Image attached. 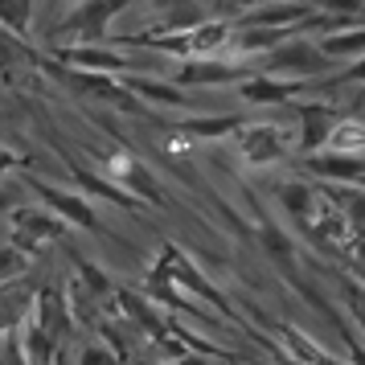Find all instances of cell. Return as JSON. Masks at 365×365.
<instances>
[{
  "label": "cell",
  "instance_id": "cell-4",
  "mask_svg": "<svg viewBox=\"0 0 365 365\" xmlns=\"http://www.w3.org/2000/svg\"><path fill=\"white\" fill-rule=\"evenodd\" d=\"M99 173L111 185H119L123 193H132L140 205H144V201H148V205H168V193L160 189L156 173H152L135 152L115 148V152H107V156H99Z\"/></svg>",
  "mask_w": 365,
  "mask_h": 365
},
{
  "label": "cell",
  "instance_id": "cell-27",
  "mask_svg": "<svg viewBox=\"0 0 365 365\" xmlns=\"http://www.w3.org/2000/svg\"><path fill=\"white\" fill-rule=\"evenodd\" d=\"M29 263H34L29 255H21L17 247H9V242H4V247H0V283L21 279V275L29 271Z\"/></svg>",
  "mask_w": 365,
  "mask_h": 365
},
{
  "label": "cell",
  "instance_id": "cell-14",
  "mask_svg": "<svg viewBox=\"0 0 365 365\" xmlns=\"http://www.w3.org/2000/svg\"><path fill=\"white\" fill-rule=\"evenodd\" d=\"M279 205H283V214L292 217L296 234L304 238L308 226L316 222V214L324 210V193L308 181H287V185H279Z\"/></svg>",
  "mask_w": 365,
  "mask_h": 365
},
{
  "label": "cell",
  "instance_id": "cell-10",
  "mask_svg": "<svg viewBox=\"0 0 365 365\" xmlns=\"http://www.w3.org/2000/svg\"><path fill=\"white\" fill-rule=\"evenodd\" d=\"M234 140H238V152H242V160L255 168H271L279 165V160H287V135L275 128V123H242L238 132H234Z\"/></svg>",
  "mask_w": 365,
  "mask_h": 365
},
{
  "label": "cell",
  "instance_id": "cell-25",
  "mask_svg": "<svg viewBox=\"0 0 365 365\" xmlns=\"http://www.w3.org/2000/svg\"><path fill=\"white\" fill-rule=\"evenodd\" d=\"M0 29L9 37H29L34 29V0H0Z\"/></svg>",
  "mask_w": 365,
  "mask_h": 365
},
{
  "label": "cell",
  "instance_id": "cell-36",
  "mask_svg": "<svg viewBox=\"0 0 365 365\" xmlns=\"http://www.w3.org/2000/svg\"><path fill=\"white\" fill-rule=\"evenodd\" d=\"M128 4H135V0H128Z\"/></svg>",
  "mask_w": 365,
  "mask_h": 365
},
{
  "label": "cell",
  "instance_id": "cell-16",
  "mask_svg": "<svg viewBox=\"0 0 365 365\" xmlns=\"http://www.w3.org/2000/svg\"><path fill=\"white\" fill-rule=\"evenodd\" d=\"M135 103H152V107H189V91L173 86L168 78H148V74H123L115 78Z\"/></svg>",
  "mask_w": 365,
  "mask_h": 365
},
{
  "label": "cell",
  "instance_id": "cell-28",
  "mask_svg": "<svg viewBox=\"0 0 365 365\" xmlns=\"http://www.w3.org/2000/svg\"><path fill=\"white\" fill-rule=\"evenodd\" d=\"M0 365H29V361H25V353H21V336H17V329L0 336Z\"/></svg>",
  "mask_w": 365,
  "mask_h": 365
},
{
  "label": "cell",
  "instance_id": "cell-6",
  "mask_svg": "<svg viewBox=\"0 0 365 365\" xmlns=\"http://www.w3.org/2000/svg\"><path fill=\"white\" fill-rule=\"evenodd\" d=\"M50 58L53 66L78 70V74H103V78L132 74L128 50H115V46H50Z\"/></svg>",
  "mask_w": 365,
  "mask_h": 365
},
{
  "label": "cell",
  "instance_id": "cell-9",
  "mask_svg": "<svg viewBox=\"0 0 365 365\" xmlns=\"http://www.w3.org/2000/svg\"><path fill=\"white\" fill-rule=\"evenodd\" d=\"M292 111H296V119H299V140H296L299 156L324 152V140H329L332 123L345 115L336 103H320V99H292Z\"/></svg>",
  "mask_w": 365,
  "mask_h": 365
},
{
  "label": "cell",
  "instance_id": "cell-35",
  "mask_svg": "<svg viewBox=\"0 0 365 365\" xmlns=\"http://www.w3.org/2000/svg\"><path fill=\"white\" fill-rule=\"evenodd\" d=\"M135 365H160V361H135Z\"/></svg>",
  "mask_w": 365,
  "mask_h": 365
},
{
  "label": "cell",
  "instance_id": "cell-30",
  "mask_svg": "<svg viewBox=\"0 0 365 365\" xmlns=\"http://www.w3.org/2000/svg\"><path fill=\"white\" fill-rule=\"evenodd\" d=\"M25 165V156L21 152H13V148H0V177H9L13 168H21Z\"/></svg>",
  "mask_w": 365,
  "mask_h": 365
},
{
  "label": "cell",
  "instance_id": "cell-29",
  "mask_svg": "<svg viewBox=\"0 0 365 365\" xmlns=\"http://www.w3.org/2000/svg\"><path fill=\"white\" fill-rule=\"evenodd\" d=\"M74 365H119V357L107 345H86L83 353H78V361H74Z\"/></svg>",
  "mask_w": 365,
  "mask_h": 365
},
{
  "label": "cell",
  "instance_id": "cell-7",
  "mask_svg": "<svg viewBox=\"0 0 365 365\" xmlns=\"http://www.w3.org/2000/svg\"><path fill=\"white\" fill-rule=\"evenodd\" d=\"M9 217H13L9 247H17L21 255H29V259H34L46 242H53V238H70L66 222H58V217H53L50 210H41V205H17V210H9Z\"/></svg>",
  "mask_w": 365,
  "mask_h": 365
},
{
  "label": "cell",
  "instance_id": "cell-11",
  "mask_svg": "<svg viewBox=\"0 0 365 365\" xmlns=\"http://www.w3.org/2000/svg\"><path fill=\"white\" fill-rule=\"evenodd\" d=\"M34 324L46 336H50L58 349H66V341L74 336V320H70V308H66V296H62V287H53V283H41L34 292Z\"/></svg>",
  "mask_w": 365,
  "mask_h": 365
},
{
  "label": "cell",
  "instance_id": "cell-18",
  "mask_svg": "<svg viewBox=\"0 0 365 365\" xmlns=\"http://www.w3.org/2000/svg\"><path fill=\"white\" fill-rule=\"evenodd\" d=\"M205 21V9L197 0H160V17L152 21L144 37H165V34H185Z\"/></svg>",
  "mask_w": 365,
  "mask_h": 365
},
{
  "label": "cell",
  "instance_id": "cell-20",
  "mask_svg": "<svg viewBox=\"0 0 365 365\" xmlns=\"http://www.w3.org/2000/svg\"><path fill=\"white\" fill-rule=\"evenodd\" d=\"M287 37H292V29H234L230 25V46L226 50L238 53V58H263Z\"/></svg>",
  "mask_w": 365,
  "mask_h": 365
},
{
  "label": "cell",
  "instance_id": "cell-5",
  "mask_svg": "<svg viewBox=\"0 0 365 365\" xmlns=\"http://www.w3.org/2000/svg\"><path fill=\"white\" fill-rule=\"evenodd\" d=\"M128 9V0H78L70 9V17L53 29L50 41L66 37L62 46H103L107 41V25Z\"/></svg>",
  "mask_w": 365,
  "mask_h": 365
},
{
  "label": "cell",
  "instance_id": "cell-33",
  "mask_svg": "<svg viewBox=\"0 0 365 365\" xmlns=\"http://www.w3.org/2000/svg\"><path fill=\"white\" fill-rule=\"evenodd\" d=\"M177 365H222V361H210V357H197V353H185Z\"/></svg>",
  "mask_w": 365,
  "mask_h": 365
},
{
  "label": "cell",
  "instance_id": "cell-32",
  "mask_svg": "<svg viewBox=\"0 0 365 365\" xmlns=\"http://www.w3.org/2000/svg\"><path fill=\"white\" fill-rule=\"evenodd\" d=\"M9 210H17V193L0 185V214H9Z\"/></svg>",
  "mask_w": 365,
  "mask_h": 365
},
{
  "label": "cell",
  "instance_id": "cell-13",
  "mask_svg": "<svg viewBox=\"0 0 365 365\" xmlns=\"http://www.w3.org/2000/svg\"><path fill=\"white\" fill-rule=\"evenodd\" d=\"M58 152H62V165H66V173H70L78 185H83V197H86V201L95 197V201H107V205H119V210H132V214H140V210H144V205H140L132 193H123L119 185L107 181L99 168L83 165V160H78V156H70L66 148H58Z\"/></svg>",
  "mask_w": 365,
  "mask_h": 365
},
{
  "label": "cell",
  "instance_id": "cell-24",
  "mask_svg": "<svg viewBox=\"0 0 365 365\" xmlns=\"http://www.w3.org/2000/svg\"><path fill=\"white\" fill-rule=\"evenodd\" d=\"M361 115H341L332 123L329 140H324V152H345V156H361Z\"/></svg>",
  "mask_w": 365,
  "mask_h": 365
},
{
  "label": "cell",
  "instance_id": "cell-8",
  "mask_svg": "<svg viewBox=\"0 0 365 365\" xmlns=\"http://www.w3.org/2000/svg\"><path fill=\"white\" fill-rule=\"evenodd\" d=\"M255 70L238 66L230 58H185L181 66L173 70L168 83L181 86V91H193V86H238L247 83Z\"/></svg>",
  "mask_w": 365,
  "mask_h": 365
},
{
  "label": "cell",
  "instance_id": "cell-23",
  "mask_svg": "<svg viewBox=\"0 0 365 365\" xmlns=\"http://www.w3.org/2000/svg\"><path fill=\"white\" fill-rule=\"evenodd\" d=\"M247 119L242 115H193V119H181L177 132L189 135V140H226L242 128Z\"/></svg>",
  "mask_w": 365,
  "mask_h": 365
},
{
  "label": "cell",
  "instance_id": "cell-3",
  "mask_svg": "<svg viewBox=\"0 0 365 365\" xmlns=\"http://www.w3.org/2000/svg\"><path fill=\"white\" fill-rule=\"evenodd\" d=\"M25 189L41 201V210H50L58 222H66L70 230H86V234L111 238V230L99 222L95 205H91L83 193H70V189H62V185H50V181H41V177H34V173H25Z\"/></svg>",
  "mask_w": 365,
  "mask_h": 365
},
{
  "label": "cell",
  "instance_id": "cell-17",
  "mask_svg": "<svg viewBox=\"0 0 365 365\" xmlns=\"http://www.w3.org/2000/svg\"><path fill=\"white\" fill-rule=\"evenodd\" d=\"M308 83H292V78H267V74H250L247 83H238V95L250 107H279L292 103L296 95H304Z\"/></svg>",
  "mask_w": 365,
  "mask_h": 365
},
{
  "label": "cell",
  "instance_id": "cell-21",
  "mask_svg": "<svg viewBox=\"0 0 365 365\" xmlns=\"http://www.w3.org/2000/svg\"><path fill=\"white\" fill-rule=\"evenodd\" d=\"M316 50H320V58L324 62H357L365 50V29L361 25H353V29H336V34H324L316 37Z\"/></svg>",
  "mask_w": 365,
  "mask_h": 365
},
{
  "label": "cell",
  "instance_id": "cell-26",
  "mask_svg": "<svg viewBox=\"0 0 365 365\" xmlns=\"http://www.w3.org/2000/svg\"><path fill=\"white\" fill-rule=\"evenodd\" d=\"M271 329L279 332L283 345L292 349V361H299V365H316V361H320V353H324V349L316 345L304 329H296V324H271Z\"/></svg>",
  "mask_w": 365,
  "mask_h": 365
},
{
  "label": "cell",
  "instance_id": "cell-12",
  "mask_svg": "<svg viewBox=\"0 0 365 365\" xmlns=\"http://www.w3.org/2000/svg\"><path fill=\"white\" fill-rule=\"evenodd\" d=\"M111 304H115V312L132 324L140 336H148L152 345L160 349L168 341V329H165V312L156 308V304H148V299L140 296V292H132V287H115V296H111Z\"/></svg>",
  "mask_w": 365,
  "mask_h": 365
},
{
  "label": "cell",
  "instance_id": "cell-34",
  "mask_svg": "<svg viewBox=\"0 0 365 365\" xmlns=\"http://www.w3.org/2000/svg\"><path fill=\"white\" fill-rule=\"evenodd\" d=\"M316 365H349V361H341V357H332V353H320V361Z\"/></svg>",
  "mask_w": 365,
  "mask_h": 365
},
{
  "label": "cell",
  "instance_id": "cell-22",
  "mask_svg": "<svg viewBox=\"0 0 365 365\" xmlns=\"http://www.w3.org/2000/svg\"><path fill=\"white\" fill-rule=\"evenodd\" d=\"M17 336H21V353H25V361H29V365H58L62 349H58L46 332L37 329L34 316H25V320L17 324Z\"/></svg>",
  "mask_w": 365,
  "mask_h": 365
},
{
  "label": "cell",
  "instance_id": "cell-2",
  "mask_svg": "<svg viewBox=\"0 0 365 365\" xmlns=\"http://www.w3.org/2000/svg\"><path fill=\"white\" fill-rule=\"evenodd\" d=\"M160 255L168 259V279L177 283L185 296H193L197 304H210V308H214L222 320H230V324H242V316H238V308L230 304V296L205 279V271H197V263H193V259H189L177 242H165V247H160ZM242 329H247V324H242Z\"/></svg>",
  "mask_w": 365,
  "mask_h": 365
},
{
  "label": "cell",
  "instance_id": "cell-1",
  "mask_svg": "<svg viewBox=\"0 0 365 365\" xmlns=\"http://www.w3.org/2000/svg\"><path fill=\"white\" fill-rule=\"evenodd\" d=\"M332 62L320 58L312 37H287L279 41L271 53L259 58V70L255 74H267V78H292V83H316L320 74H329Z\"/></svg>",
  "mask_w": 365,
  "mask_h": 365
},
{
  "label": "cell",
  "instance_id": "cell-31",
  "mask_svg": "<svg viewBox=\"0 0 365 365\" xmlns=\"http://www.w3.org/2000/svg\"><path fill=\"white\" fill-rule=\"evenodd\" d=\"M259 4H267V0H226V13H230V17H242V13L259 9Z\"/></svg>",
  "mask_w": 365,
  "mask_h": 365
},
{
  "label": "cell",
  "instance_id": "cell-15",
  "mask_svg": "<svg viewBox=\"0 0 365 365\" xmlns=\"http://www.w3.org/2000/svg\"><path fill=\"white\" fill-rule=\"evenodd\" d=\"M304 168L312 173L316 181L353 185V189H361V177H365L361 156H345V152H316V156H304Z\"/></svg>",
  "mask_w": 365,
  "mask_h": 365
},
{
  "label": "cell",
  "instance_id": "cell-19",
  "mask_svg": "<svg viewBox=\"0 0 365 365\" xmlns=\"http://www.w3.org/2000/svg\"><path fill=\"white\" fill-rule=\"evenodd\" d=\"M34 292L37 287L29 283V275H21L13 283H0V336L13 332L25 316L34 312Z\"/></svg>",
  "mask_w": 365,
  "mask_h": 365
}]
</instances>
